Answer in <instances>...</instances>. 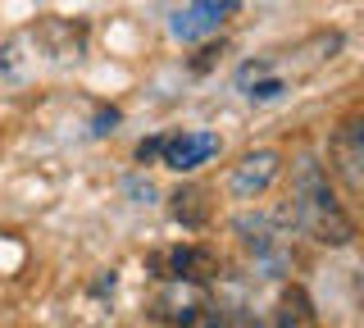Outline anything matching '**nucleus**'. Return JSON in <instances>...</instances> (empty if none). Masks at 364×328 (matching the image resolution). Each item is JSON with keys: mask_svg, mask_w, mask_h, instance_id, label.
Here are the masks:
<instances>
[{"mask_svg": "<svg viewBox=\"0 0 364 328\" xmlns=\"http://www.w3.org/2000/svg\"><path fill=\"white\" fill-rule=\"evenodd\" d=\"M200 328H259L246 310H223V305H210V314L200 319Z\"/></svg>", "mask_w": 364, "mask_h": 328, "instance_id": "10", "label": "nucleus"}, {"mask_svg": "<svg viewBox=\"0 0 364 328\" xmlns=\"http://www.w3.org/2000/svg\"><path fill=\"white\" fill-rule=\"evenodd\" d=\"M287 219L301 228L305 237L323 246H346L355 237V219L341 210L337 191H333V178L323 174L318 160H296V174H291V206H287Z\"/></svg>", "mask_w": 364, "mask_h": 328, "instance_id": "1", "label": "nucleus"}, {"mask_svg": "<svg viewBox=\"0 0 364 328\" xmlns=\"http://www.w3.org/2000/svg\"><path fill=\"white\" fill-rule=\"evenodd\" d=\"M114 123H119V110H100V115H96V123H91V132H96V137H105V132L114 128Z\"/></svg>", "mask_w": 364, "mask_h": 328, "instance_id": "12", "label": "nucleus"}, {"mask_svg": "<svg viewBox=\"0 0 364 328\" xmlns=\"http://www.w3.org/2000/svg\"><path fill=\"white\" fill-rule=\"evenodd\" d=\"M159 151H164V137H146L141 146H136V160H141V164H151Z\"/></svg>", "mask_w": 364, "mask_h": 328, "instance_id": "11", "label": "nucleus"}, {"mask_svg": "<svg viewBox=\"0 0 364 328\" xmlns=\"http://www.w3.org/2000/svg\"><path fill=\"white\" fill-rule=\"evenodd\" d=\"M273 324L278 328H318V310L310 301V292L301 282H287L278 292V310H273Z\"/></svg>", "mask_w": 364, "mask_h": 328, "instance_id": "8", "label": "nucleus"}, {"mask_svg": "<svg viewBox=\"0 0 364 328\" xmlns=\"http://www.w3.org/2000/svg\"><path fill=\"white\" fill-rule=\"evenodd\" d=\"M228 9H232V0H187L168 28H173L178 41H200V37H214L223 28Z\"/></svg>", "mask_w": 364, "mask_h": 328, "instance_id": "6", "label": "nucleus"}, {"mask_svg": "<svg viewBox=\"0 0 364 328\" xmlns=\"http://www.w3.org/2000/svg\"><path fill=\"white\" fill-rule=\"evenodd\" d=\"M210 155H219V137H214V132H173V137H164L159 160L173 169V174H191V169H200Z\"/></svg>", "mask_w": 364, "mask_h": 328, "instance_id": "7", "label": "nucleus"}, {"mask_svg": "<svg viewBox=\"0 0 364 328\" xmlns=\"http://www.w3.org/2000/svg\"><path fill=\"white\" fill-rule=\"evenodd\" d=\"M210 191L196 187V183H187V187H178L173 196H168V210H173V219L182 223V228H205L210 223Z\"/></svg>", "mask_w": 364, "mask_h": 328, "instance_id": "9", "label": "nucleus"}, {"mask_svg": "<svg viewBox=\"0 0 364 328\" xmlns=\"http://www.w3.org/2000/svg\"><path fill=\"white\" fill-rule=\"evenodd\" d=\"M146 269L159 278V282H205L219 274V251L210 246H196V242H182V246H164L146 260Z\"/></svg>", "mask_w": 364, "mask_h": 328, "instance_id": "3", "label": "nucleus"}, {"mask_svg": "<svg viewBox=\"0 0 364 328\" xmlns=\"http://www.w3.org/2000/svg\"><path fill=\"white\" fill-rule=\"evenodd\" d=\"M278 169H282V155L278 151H246L242 160L232 164V174H228V196L232 201H255V196H264V191L273 187V178H278Z\"/></svg>", "mask_w": 364, "mask_h": 328, "instance_id": "4", "label": "nucleus"}, {"mask_svg": "<svg viewBox=\"0 0 364 328\" xmlns=\"http://www.w3.org/2000/svg\"><path fill=\"white\" fill-rule=\"evenodd\" d=\"M210 292L205 282H164L151 301V319L155 324H168V328H200V319L210 314Z\"/></svg>", "mask_w": 364, "mask_h": 328, "instance_id": "2", "label": "nucleus"}, {"mask_svg": "<svg viewBox=\"0 0 364 328\" xmlns=\"http://www.w3.org/2000/svg\"><path fill=\"white\" fill-rule=\"evenodd\" d=\"M328 155H333V174L346 183V191H360L364 187V128H360V115H350L341 128L333 132L328 142Z\"/></svg>", "mask_w": 364, "mask_h": 328, "instance_id": "5", "label": "nucleus"}]
</instances>
